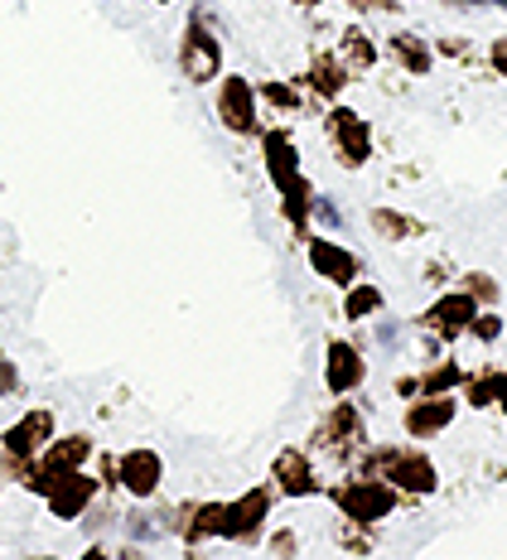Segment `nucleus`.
Masks as SVG:
<instances>
[{
    "label": "nucleus",
    "instance_id": "1",
    "mask_svg": "<svg viewBox=\"0 0 507 560\" xmlns=\"http://www.w3.org/2000/svg\"><path fill=\"white\" fill-rule=\"evenodd\" d=\"M358 474H377L396 488L401 498H430L440 488V469L426 450H396V445H368L358 454Z\"/></svg>",
    "mask_w": 507,
    "mask_h": 560
},
{
    "label": "nucleus",
    "instance_id": "2",
    "mask_svg": "<svg viewBox=\"0 0 507 560\" xmlns=\"http://www.w3.org/2000/svg\"><path fill=\"white\" fill-rule=\"evenodd\" d=\"M329 503L338 508V517L344 522L377 527V522H387L401 508V493L377 474H344L334 488H329Z\"/></svg>",
    "mask_w": 507,
    "mask_h": 560
},
{
    "label": "nucleus",
    "instance_id": "3",
    "mask_svg": "<svg viewBox=\"0 0 507 560\" xmlns=\"http://www.w3.org/2000/svg\"><path fill=\"white\" fill-rule=\"evenodd\" d=\"M362 450H368V425H362L358 406H348V396H334L329 416L310 435V454H324V459L338 464V469H353Z\"/></svg>",
    "mask_w": 507,
    "mask_h": 560
},
{
    "label": "nucleus",
    "instance_id": "4",
    "mask_svg": "<svg viewBox=\"0 0 507 560\" xmlns=\"http://www.w3.org/2000/svg\"><path fill=\"white\" fill-rule=\"evenodd\" d=\"M324 140H329L334 165L348 170V174H358L372 160V126H368V116H358L353 107H344V102H334V107L324 112Z\"/></svg>",
    "mask_w": 507,
    "mask_h": 560
},
{
    "label": "nucleus",
    "instance_id": "5",
    "mask_svg": "<svg viewBox=\"0 0 507 560\" xmlns=\"http://www.w3.org/2000/svg\"><path fill=\"white\" fill-rule=\"evenodd\" d=\"M180 73H184L194 88L218 83V78H222V39H218V30L208 25V10H204V5H198L194 15H188V25H184V39H180Z\"/></svg>",
    "mask_w": 507,
    "mask_h": 560
},
{
    "label": "nucleus",
    "instance_id": "6",
    "mask_svg": "<svg viewBox=\"0 0 507 560\" xmlns=\"http://www.w3.org/2000/svg\"><path fill=\"white\" fill-rule=\"evenodd\" d=\"M270 508H276V488H270V483L246 488L242 498L222 503V527H218V536H222V541H238V546L262 541V527L270 522Z\"/></svg>",
    "mask_w": 507,
    "mask_h": 560
},
{
    "label": "nucleus",
    "instance_id": "7",
    "mask_svg": "<svg viewBox=\"0 0 507 560\" xmlns=\"http://www.w3.org/2000/svg\"><path fill=\"white\" fill-rule=\"evenodd\" d=\"M218 121L228 126L232 136H256L262 131V92H256V83H246L242 73H228L218 78Z\"/></svg>",
    "mask_w": 507,
    "mask_h": 560
},
{
    "label": "nucleus",
    "instance_id": "8",
    "mask_svg": "<svg viewBox=\"0 0 507 560\" xmlns=\"http://www.w3.org/2000/svg\"><path fill=\"white\" fill-rule=\"evenodd\" d=\"M270 488L280 498H320L324 493V478L314 469V454L310 450H280L270 459Z\"/></svg>",
    "mask_w": 507,
    "mask_h": 560
},
{
    "label": "nucleus",
    "instance_id": "9",
    "mask_svg": "<svg viewBox=\"0 0 507 560\" xmlns=\"http://www.w3.org/2000/svg\"><path fill=\"white\" fill-rule=\"evenodd\" d=\"M97 493H102V478H92L88 469H68L49 483L44 503H49V512L58 522H78V517H88V508L97 503Z\"/></svg>",
    "mask_w": 507,
    "mask_h": 560
},
{
    "label": "nucleus",
    "instance_id": "10",
    "mask_svg": "<svg viewBox=\"0 0 507 560\" xmlns=\"http://www.w3.org/2000/svg\"><path fill=\"white\" fill-rule=\"evenodd\" d=\"M454 416H459V401H454V392H440V396H411L406 401V411H401V430H406L411 440H435V435H445V430L454 425Z\"/></svg>",
    "mask_w": 507,
    "mask_h": 560
},
{
    "label": "nucleus",
    "instance_id": "11",
    "mask_svg": "<svg viewBox=\"0 0 507 560\" xmlns=\"http://www.w3.org/2000/svg\"><path fill=\"white\" fill-rule=\"evenodd\" d=\"M368 382V358L353 338H329L324 348V387L329 396H353Z\"/></svg>",
    "mask_w": 507,
    "mask_h": 560
},
{
    "label": "nucleus",
    "instance_id": "12",
    "mask_svg": "<svg viewBox=\"0 0 507 560\" xmlns=\"http://www.w3.org/2000/svg\"><path fill=\"white\" fill-rule=\"evenodd\" d=\"M160 483H164V459L150 445H136V450L116 454V488H126L136 503L155 498Z\"/></svg>",
    "mask_w": 507,
    "mask_h": 560
},
{
    "label": "nucleus",
    "instance_id": "13",
    "mask_svg": "<svg viewBox=\"0 0 507 560\" xmlns=\"http://www.w3.org/2000/svg\"><path fill=\"white\" fill-rule=\"evenodd\" d=\"M54 435H58V420L49 406H30V411L0 435V454H10V459H34Z\"/></svg>",
    "mask_w": 507,
    "mask_h": 560
},
{
    "label": "nucleus",
    "instance_id": "14",
    "mask_svg": "<svg viewBox=\"0 0 507 560\" xmlns=\"http://www.w3.org/2000/svg\"><path fill=\"white\" fill-rule=\"evenodd\" d=\"M304 252H310V271L329 280V285H353L358 280V252H348L344 242L334 237H304Z\"/></svg>",
    "mask_w": 507,
    "mask_h": 560
},
{
    "label": "nucleus",
    "instance_id": "15",
    "mask_svg": "<svg viewBox=\"0 0 507 560\" xmlns=\"http://www.w3.org/2000/svg\"><path fill=\"white\" fill-rule=\"evenodd\" d=\"M262 136V165L270 174V184H290L295 174H304L300 170V145H295V131L290 126H270V131H256Z\"/></svg>",
    "mask_w": 507,
    "mask_h": 560
},
{
    "label": "nucleus",
    "instance_id": "16",
    "mask_svg": "<svg viewBox=\"0 0 507 560\" xmlns=\"http://www.w3.org/2000/svg\"><path fill=\"white\" fill-rule=\"evenodd\" d=\"M474 314H479V300L469 295L464 285L459 290H445L440 300L430 305V314H426V324L440 338H459V334H469V324H474Z\"/></svg>",
    "mask_w": 507,
    "mask_h": 560
},
{
    "label": "nucleus",
    "instance_id": "17",
    "mask_svg": "<svg viewBox=\"0 0 507 560\" xmlns=\"http://www.w3.org/2000/svg\"><path fill=\"white\" fill-rule=\"evenodd\" d=\"M348 78H353V68L334 54H314L310 58V68H304V78H300V88L310 92V97H320V102H334V97H344V88H348Z\"/></svg>",
    "mask_w": 507,
    "mask_h": 560
},
{
    "label": "nucleus",
    "instance_id": "18",
    "mask_svg": "<svg viewBox=\"0 0 507 560\" xmlns=\"http://www.w3.org/2000/svg\"><path fill=\"white\" fill-rule=\"evenodd\" d=\"M280 213H286V223H290V232L295 237H310V223H314V179L310 174H295L290 184H280Z\"/></svg>",
    "mask_w": 507,
    "mask_h": 560
},
{
    "label": "nucleus",
    "instance_id": "19",
    "mask_svg": "<svg viewBox=\"0 0 507 560\" xmlns=\"http://www.w3.org/2000/svg\"><path fill=\"white\" fill-rule=\"evenodd\" d=\"M387 54H392V63H396V68H406L411 78H426L430 68H435L430 39H420V34H411V30H396L392 39H387Z\"/></svg>",
    "mask_w": 507,
    "mask_h": 560
},
{
    "label": "nucleus",
    "instance_id": "20",
    "mask_svg": "<svg viewBox=\"0 0 507 560\" xmlns=\"http://www.w3.org/2000/svg\"><path fill=\"white\" fill-rule=\"evenodd\" d=\"M338 58L353 68V73H372L377 68V39L362 25H344V34H338Z\"/></svg>",
    "mask_w": 507,
    "mask_h": 560
},
{
    "label": "nucleus",
    "instance_id": "21",
    "mask_svg": "<svg viewBox=\"0 0 507 560\" xmlns=\"http://www.w3.org/2000/svg\"><path fill=\"white\" fill-rule=\"evenodd\" d=\"M368 223H372V232H377L382 242H411V237H426V223H420V218H411V213H396V208H372Z\"/></svg>",
    "mask_w": 507,
    "mask_h": 560
},
{
    "label": "nucleus",
    "instance_id": "22",
    "mask_svg": "<svg viewBox=\"0 0 507 560\" xmlns=\"http://www.w3.org/2000/svg\"><path fill=\"white\" fill-rule=\"evenodd\" d=\"M387 295L377 285H368V280H353V285H344V319H372V314H382Z\"/></svg>",
    "mask_w": 507,
    "mask_h": 560
},
{
    "label": "nucleus",
    "instance_id": "23",
    "mask_svg": "<svg viewBox=\"0 0 507 560\" xmlns=\"http://www.w3.org/2000/svg\"><path fill=\"white\" fill-rule=\"evenodd\" d=\"M256 92H262L266 107H276L280 116H295L310 107V92H304L300 83H280V78H270V83H256Z\"/></svg>",
    "mask_w": 507,
    "mask_h": 560
},
{
    "label": "nucleus",
    "instance_id": "24",
    "mask_svg": "<svg viewBox=\"0 0 507 560\" xmlns=\"http://www.w3.org/2000/svg\"><path fill=\"white\" fill-rule=\"evenodd\" d=\"M416 382H420V392H426V396H440V392H454V387H464V368L445 358V363H435V368H426V372H420Z\"/></svg>",
    "mask_w": 507,
    "mask_h": 560
},
{
    "label": "nucleus",
    "instance_id": "25",
    "mask_svg": "<svg viewBox=\"0 0 507 560\" xmlns=\"http://www.w3.org/2000/svg\"><path fill=\"white\" fill-rule=\"evenodd\" d=\"M464 401L474 406V411L498 406V372H483V377H469V372H464Z\"/></svg>",
    "mask_w": 507,
    "mask_h": 560
},
{
    "label": "nucleus",
    "instance_id": "26",
    "mask_svg": "<svg viewBox=\"0 0 507 560\" xmlns=\"http://www.w3.org/2000/svg\"><path fill=\"white\" fill-rule=\"evenodd\" d=\"M334 541L344 546V551H372V536H368V527H358V522H344V527L334 532Z\"/></svg>",
    "mask_w": 507,
    "mask_h": 560
},
{
    "label": "nucleus",
    "instance_id": "27",
    "mask_svg": "<svg viewBox=\"0 0 507 560\" xmlns=\"http://www.w3.org/2000/svg\"><path fill=\"white\" fill-rule=\"evenodd\" d=\"M464 290L479 300V305H493V300H498V280H493V276H483V271L464 276Z\"/></svg>",
    "mask_w": 507,
    "mask_h": 560
},
{
    "label": "nucleus",
    "instance_id": "28",
    "mask_svg": "<svg viewBox=\"0 0 507 560\" xmlns=\"http://www.w3.org/2000/svg\"><path fill=\"white\" fill-rule=\"evenodd\" d=\"M469 334H474L479 343H493V338L503 334V319H498V314H474V324H469Z\"/></svg>",
    "mask_w": 507,
    "mask_h": 560
},
{
    "label": "nucleus",
    "instance_id": "29",
    "mask_svg": "<svg viewBox=\"0 0 507 560\" xmlns=\"http://www.w3.org/2000/svg\"><path fill=\"white\" fill-rule=\"evenodd\" d=\"M314 218H320L324 228H338V223H344V213H338V203H334L329 194H314Z\"/></svg>",
    "mask_w": 507,
    "mask_h": 560
},
{
    "label": "nucleus",
    "instance_id": "30",
    "mask_svg": "<svg viewBox=\"0 0 507 560\" xmlns=\"http://www.w3.org/2000/svg\"><path fill=\"white\" fill-rule=\"evenodd\" d=\"M266 551H276V556H300V536H295L290 527H280V532L266 541Z\"/></svg>",
    "mask_w": 507,
    "mask_h": 560
},
{
    "label": "nucleus",
    "instance_id": "31",
    "mask_svg": "<svg viewBox=\"0 0 507 560\" xmlns=\"http://www.w3.org/2000/svg\"><path fill=\"white\" fill-rule=\"evenodd\" d=\"M358 15H396V0H344Z\"/></svg>",
    "mask_w": 507,
    "mask_h": 560
},
{
    "label": "nucleus",
    "instance_id": "32",
    "mask_svg": "<svg viewBox=\"0 0 507 560\" xmlns=\"http://www.w3.org/2000/svg\"><path fill=\"white\" fill-rule=\"evenodd\" d=\"M15 392H20V368L0 353V396H15Z\"/></svg>",
    "mask_w": 507,
    "mask_h": 560
},
{
    "label": "nucleus",
    "instance_id": "33",
    "mask_svg": "<svg viewBox=\"0 0 507 560\" xmlns=\"http://www.w3.org/2000/svg\"><path fill=\"white\" fill-rule=\"evenodd\" d=\"M488 58H493V68H498V73L507 78V39H498V44H493V49H488Z\"/></svg>",
    "mask_w": 507,
    "mask_h": 560
},
{
    "label": "nucleus",
    "instance_id": "34",
    "mask_svg": "<svg viewBox=\"0 0 507 560\" xmlns=\"http://www.w3.org/2000/svg\"><path fill=\"white\" fill-rule=\"evenodd\" d=\"M102 488H116V454H102Z\"/></svg>",
    "mask_w": 507,
    "mask_h": 560
},
{
    "label": "nucleus",
    "instance_id": "35",
    "mask_svg": "<svg viewBox=\"0 0 507 560\" xmlns=\"http://www.w3.org/2000/svg\"><path fill=\"white\" fill-rule=\"evenodd\" d=\"M498 406L507 411V372H498Z\"/></svg>",
    "mask_w": 507,
    "mask_h": 560
},
{
    "label": "nucleus",
    "instance_id": "36",
    "mask_svg": "<svg viewBox=\"0 0 507 560\" xmlns=\"http://www.w3.org/2000/svg\"><path fill=\"white\" fill-rule=\"evenodd\" d=\"M290 5H300V10H320L324 0H290Z\"/></svg>",
    "mask_w": 507,
    "mask_h": 560
},
{
    "label": "nucleus",
    "instance_id": "37",
    "mask_svg": "<svg viewBox=\"0 0 507 560\" xmlns=\"http://www.w3.org/2000/svg\"><path fill=\"white\" fill-rule=\"evenodd\" d=\"M450 5H469V0H450Z\"/></svg>",
    "mask_w": 507,
    "mask_h": 560
},
{
    "label": "nucleus",
    "instance_id": "38",
    "mask_svg": "<svg viewBox=\"0 0 507 560\" xmlns=\"http://www.w3.org/2000/svg\"><path fill=\"white\" fill-rule=\"evenodd\" d=\"M160 5H170V0H160Z\"/></svg>",
    "mask_w": 507,
    "mask_h": 560
}]
</instances>
